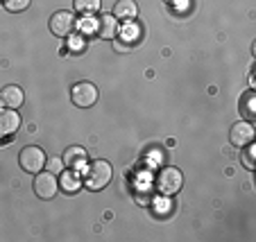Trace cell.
I'll use <instances>...</instances> for the list:
<instances>
[{"label":"cell","instance_id":"18","mask_svg":"<svg viewBox=\"0 0 256 242\" xmlns=\"http://www.w3.org/2000/svg\"><path fill=\"white\" fill-rule=\"evenodd\" d=\"M46 168H48L52 175H59V172H64V161L54 156V159H50L48 163H46Z\"/></svg>","mask_w":256,"mask_h":242},{"label":"cell","instance_id":"3","mask_svg":"<svg viewBox=\"0 0 256 242\" xmlns=\"http://www.w3.org/2000/svg\"><path fill=\"white\" fill-rule=\"evenodd\" d=\"M18 163L25 172H30V175H39L41 170L46 168V163H48V156H46V152L41 150L39 145H28V147L20 150Z\"/></svg>","mask_w":256,"mask_h":242},{"label":"cell","instance_id":"14","mask_svg":"<svg viewBox=\"0 0 256 242\" xmlns=\"http://www.w3.org/2000/svg\"><path fill=\"white\" fill-rule=\"evenodd\" d=\"M254 100H256V95H254V91H247L245 95L240 97V111H242V116H245V120H254L256 118V109H254Z\"/></svg>","mask_w":256,"mask_h":242},{"label":"cell","instance_id":"13","mask_svg":"<svg viewBox=\"0 0 256 242\" xmlns=\"http://www.w3.org/2000/svg\"><path fill=\"white\" fill-rule=\"evenodd\" d=\"M80 186H82V181H80V177H78V170H66V172H62V179H59V188L62 190L75 193V190H80Z\"/></svg>","mask_w":256,"mask_h":242},{"label":"cell","instance_id":"21","mask_svg":"<svg viewBox=\"0 0 256 242\" xmlns=\"http://www.w3.org/2000/svg\"><path fill=\"white\" fill-rule=\"evenodd\" d=\"M168 5H177V2H182V0H166Z\"/></svg>","mask_w":256,"mask_h":242},{"label":"cell","instance_id":"10","mask_svg":"<svg viewBox=\"0 0 256 242\" xmlns=\"http://www.w3.org/2000/svg\"><path fill=\"white\" fill-rule=\"evenodd\" d=\"M25 95H23V88L20 86H5L2 91H0V104L7 109H20V104H23Z\"/></svg>","mask_w":256,"mask_h":242},{"label":"cell","instance_id":"16","mask_svg":"<svg viewBox=\"0 0 256 242\" xmlns=\"http://www.w3.org/2000/svg\"><path fill=\"white\" fill-rule=\"evenodd\" d=\"M240 159H242V165H245L247 170H254L256 168V145H252V143H247L245 145V150H242V154H240Z\"/></svg>","mask_w":256,"mask_h":242},{"label":"cell","instance_id":"15","mask_svg":"<svg viewBox=\"0 0 256 242\" xmlns=\"http://www.w3.org/2000/svg\"><path fill=\"white\" fill-rule=\"evenodd\" d=\"M72 5H75V11H80V14H96L102 7V0H72Z\"/></svg>","mask_w":256,"mask_h":242},{"label":"cell","instance_id":"12","mask_svg":"<svg viewBox=\"0 0 256 242\" xmlns=\"http://www.w3.org/2000/svg\"><path fill=\"white\" fill-rule=\"evenodd\" d=\"M114 16H116V20L132 23L138 16V5H136L134 0H118L116 5H114Z\"/></svg>","mask_w":256,"mask_h":242},{"label":"cell","instance_id":"1","mask_svg":"<svg viewBox=\"0 0 256 242\" xmlns=\"http://www.w3.org/2000/svg\"><path fill=\"white\" fill-rule=\"evenodd\" d=\"M112 163H106V161H93L91 165L86 168V175H84V181L82 184L86 186L88 190H102L109 186V181H112Z\"/></svg>","mask_w":256,"mask_h":242},{"label":"cell","instance_id":"19","mask_svg":"<svg viewBox=\"0 0 256 242\" xmlns=\"http://www.w3.org/2000/svg\"><path fill=\"white\" fill-rule=\"evenodd\" d=\"M68 48L70 50H75V52H80V50H84V39L82 36H70V39H68Z\"/></svg>","mask_w":256,"mask_h":242},{"label":"cell","instance_id":"20","mask_svg":"<svg viewBox=\"0 0 256 242\" xmlns=\"http://www.w3.org/2000/svg\"><path fill=\"white\" fill-rule=\"evenodd\" d=\"M116 48L120 50V52H125V50H130L132 45H130V43H125V41H118V39H116Z\"/></svg>","mask_w":256,"mask_h":242},{"label":"cell","instance_id":"4","mask_svg":"<svg viewBox=\"0 0 256 242\" xmlns=\"http://www.w3.org/2000/svg\"><path fill=\"white\" fill-rule=\"evenodd\" d=\"M98 95L100 93H98L96 84H91V82H78V84H72V88H70V100L80 109L93 107L98 102Z\"/></svg>","mask_w":256,"mask_h":242},{"label":"cell","instance_id":"17","mask_svg":"<svg viewBox=\"0 0 256 242\" xmlns=\"http://www.w3.org/2000/svg\"><path fill=\"white\" fill-rule=\"evenodd\" d=\"M30 2H32V0H5V9L7 11H25L30 7Z\"/></svg>","mask_w":256,"mask_h":242},{"label":"cell","instance_id":"2","mask_svg":"<svg viewBox=\"0 0 256 242\" xmlns=\"http://www.w3.org/2000/svg\"><path fill=\"white\" fill-rule=\"evenodd\" d=\"M154 186L161 195L168 197V195H174L182 190V186H184V175H182L177 168H172V165H166V168H161L159 172H156Z\"/></svg>","mask_w":256,"mask_h":242},{"label":"cell","instance_id":"6","mask_svg":"<svg viewBox=\"0 0 256 242\" xmlns=\"http://www.w3.org/2000/svg\"><path fill=\"white\" fill-rule=\"evenodd\" d=\"M75 14L70 11H54L50 16V32L54 36H70L72 29H75Z\"/></svg>","mask_w":256,"mask_h":242},{"label":"cell","instance_id":"9","mask_svg":"<svg viewBox=\"0 0 256 242\" xmlns=\"http://www.w3.org/2000/svg\"><path fill=\"white\" fill-rule=\"evenodd\" d=\"M62 161H64V168L80 170V168H84V165H86V150H84V147H80V145H72V147H68V150L64 152Z\"/></svg>","mask_w":256,"mask_h":242},{"label":"cell","instance_id":"8","mask_svg":"<svg viewBox=\"0 0 256 242\" xmlns=\"http://www.w3.org/2000/svg\"><path fill=\"white\" fill-rule=\"evenodd\" d=\"M96 34L100 39H116V32H118V20L114 14H102L100 18L96 20Z\"/></svg>","mask_w":256,"mask_h":242},{"label":"cell","instance_id":"7","mask_svg":"<svg viewBox=\"0 0 256 242\" xmlns=\"http://www.w3.org/2000/svg\"><path fill=\"white\" fill-rule=\"evenodd\" d=\"M229 141L236 147H245L247 143L254 141V127H252V122L250 120L236 122V125L232 127V131H229Z\"/></svg>","mask_w":256,"mask_h":242},{"label":"cell","instance_id":"5","mask_svg":"<svg viewBox=\"0 0 256 242\" xmlns=\"http://www.w3.org/2000/svg\"><path fill=\"white\" fill-rule=\"evenodd\" d=\"M59 190V181L57 177L52 175V172H44L41 170L39 175H36V179H34V193H36V197L39 199H52L54 195H57Z\"/></svg>","mask_w":256,"mask_h":242},{"label":"cell","instance_id":"11","mask_svg":"<svg viewBox=\"0 0 256 242\" xmlns=\"http://www.w3.org/2000/svg\"><path fill=\"white\" fill-rule=\"evenodd\" d=\"M20 127V116L16 109H7L0 111V136H12L16 134Z\"/></svg>","mask_w":256,"mask_h":242}]
</instances>
